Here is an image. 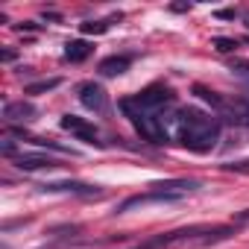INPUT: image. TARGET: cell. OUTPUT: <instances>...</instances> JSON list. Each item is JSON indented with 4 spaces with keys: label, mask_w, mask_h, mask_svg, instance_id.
I'll list each match as a JSON object with an SVG mask.
<instances>
[{
    "label": "cell",
    "mask_w": 249,
    "mask_h": 249,
    "mask_svg": "<svg viewBox=\"0 0 249 249\" xmlns=\"http://www.w3.org/2000/svg\"><path fill=\"white\" fill-rule=\"evenodd\" d=\"M59 123H62V129L73 132L79 141H85V144H94V147H103V141H100V135H97V129H94V123H88L85 117H76V114H65Z\"/></svg>",
    "instance_id": "obj_4"
},
{
    "label": "cell",
    "mask_w": 249,
    "mask_h": 249,
    "mask_svg": "<svg viewBox=\"0 0 249 249\" xmlns=\"http://www.w3.org/2000/svg\"><path fill=\"white\" fill-rule=\"evenodd\" d=\"M246 27H249V15H246Z\"/></svg>",
    "instance_id": "obj_20"
},
{
    "label": "cell",
    "mask_w": 249,
    "mask_h": 249,
    "mask_svg": "<svg viewBox=\"0 0 249 249\" xmlns=\"http://www.w3.org/2000/svg\"><path fill=\"white\" fill-rule=\"evenodd\" d=\"M79 103H82L85 108H91V111H106L108 97H106L103 85H97V82H82V85H79Z\"/></svg>",
    "instance_id": "obj_5"
},
{
    "label": "cell",
    "mask_w": 249,
    "mask_h": 249,
    "mask_svg": "<svg viewBox=\"0 0 249 249\" xmlns=\"http://www.w3.org/2000/svg\"><path fill=\"white\" fill-rule=\"evenodd\" d=\"M106 30H108L106 21H88V24H82V33H88V36H91V33L100 36V33H106Z\"/></svg>",
    "instance_id": "obj_13"
},
{
    "label": "cell",
    "mask_w": 249,
    "mask_h": 249,
    "mask_svg": "<svg viewBox=\"0 0 249 249\" xmlns=\"http://www.w3.org/2000/svg\"><path fill=\"white\" fill-rule=\"evenodd\" d=\"M199 188H202L199 179H170V182H156V185H150V194H141V196L126 199V202L117 208V214L129 211V208H135V205H147V202H176V199H182V196H188V194H194V191H199Z\"/></svg>",
    "instance_id": "obj_3"
},
{
    "label": "cell",
    "mask_w": 249,
    "mask_h": 249,
    "mask_svg": "<svg viewBox=\"0 0 249 249\" xmlns=\"http://www.w3.org/2000/svg\"><path fill=\"white\" fill-rule=\"evenodd\" d=\"M59 82H62L59 76H56V79H44V82H36V85H30V88H27V94H41V91H53V88H56Z\"/></svg>",
    "instance_id": "obj_12"
},
{
    "label": "cell",
    "mask_w": 249,
    "mask_h": 249,
    "mask_svg": "<svg viewBox=\"0 0 249 249\" xmlns=\"http://www.w3.org/2000/svg\"><path fill=\"white\" fill-rule=\"evenodd\" d=\"M91 44L88 41H82V38H76V41H68L65 44V59H71V62H82V59H88L91 56Z\"/></svg>",
    "instance_id": "obj_10"
},
{
    "label": "cell",
    "mask_w": 249,
    "mask_h": 249,
    "mask_svg": "<svg viewBox=\"0 0 249 249\" xmlns=\"http://www.w3.org/2000/svg\"><path fill=\"white\" fill-rule=\"evenodd\" d=\"M176 141L194 153H208L220 138V120L199 108H179L173 114Z\"/></svg>",
    "instance_id": "obj_1"
},
{
    "label": "cell",
    "mask_w": 249,
    "mask_h": 249,
    "mask_svg": "<svg viewBox=\"0 0 249 249\" xmlns=\"http://www.w3.org/2000/svg\"><path fill=\"white\" fill-rule=\"evenodd\" d=\"M41 191L47 194H79V196H100L97 185H82V182H47L41 185Z\"/></svg>",
    "instance_id": "obj_7"
},
{
    "label": "cell",
    "mask_w": 249,
    "mask_h": 249,
    "mask_svg": "<svg viewBox=\"0 0 249 249\" xmlns=\"http://www.w3.org/2000/svg\"><path fill=\"white\" fill-rule=\"evenodd\" d=\"M226 170H234V173H249V159L246 161H229V164H223Z\"/></svg>",
    "instance_id": "obj_15"
},
{
    "label": "cell",
    "mask_w": 249,
    "mask_h": 249,
    "mask_svg": "<svg viewBox=\"0 0 249 249\" xmlns=\"http://www.w3.org/2000/svg\"><path fill=\"white\" fill-rule=\"evenodd\" d=\"M0 150H3V156H12V159H15V144H12L9 138L3 141V147H0Z\"/></svg>",
    "instance_id": "obj_16"
},
{
    "label": "cell",
    "mask_w": 249,
    "mask_h": 249,
    "mask_svg": "<svg viewBox=\"0 0 249 249\" xmlns=\"http://www.w3.org/2000/svg\"><path fill=\"white\" fill-rule=\"evenodd\" d=\"M234 220H237V223H249V208L240 211V214H234Z\"/></svg>",
    "instance_id": "obj_18"
},
{
    "label": "cell",
    "mask_w": 249,
    "mask_h": 249,
    "mask_svg": "<svg viewBox=\"0 0 249 249\" xmlns=\"http://www.w3.org/2000/svg\"><path fill=\"white\" fill-rule=\"evenodd\" d=\"M129 65H132L129 56H108V59L100 62V73L103 76H120V73L129 71Z\"/></svg>",
    "instance_id": "obj_9"
},
{
    "label": "cell",
    "mask_w": 249,
    "mask_h": 249,
    "mask_svg": "<svg viewBox=\"0 0 249 249\" xmlns=\"http://www.w3.org/2000/svg\"><path fill=\"white\" fill-rule=\"evenodd\" d=\"M0 59H3V62H12V59H15V53H12V50H3V56H0Z\"/></svg>",
    "instance_id": "obj_19"
},
{
    "label": "cell",
    "mask_w": 249,
    "mask_h": 249,
    "mask_svg": "<svg viewBox=\"0 0 249 249\" xmlns=\"http://www.w3.org/2000/svg\"><path fill=\"white\" fill-rule=\"evenodd\" d=\"M194 94H199V97H202L205 103H211V106H214L217 111H223V108H226V100H223V97H217L214 91H208V88H202V85H194Z\"/></svg>",
    "instance_id": "obj_11"
},
{
    "label": "cell",
    "mask_w": 249,
    "mask_h": 249,
    "mask_svg": "<svg viewBox=\"0 0 249 249\" xmlns=\"http://www.w3.org/2000/svg\"><path fill=\"white\" fill-rule=\"evenodd\" d=\"M240 71V73H249V62H231V71Z\"/></svg>",
    "instance_id": "obj_17"
},
{
    "label": "cell",
    "mask_w": 249,
    "mask_h": 249,
    "mask_svg": "<svg viewBox=\"0 0 249 249\" xmlns=\"http://www.w3.org/2000/svg\"><path fill=\"white\" fill-rule=\"evenodd\" d=\"M120 108L132 120V126L150 141V144H167L170 141V132H167V123H173V117H167L164 111H153V108H144L135 103V97H126L120 100Z\"/></svg>",
    "instance_id": "obj_2"
},
{
    "label": "cell",
    "mask_w": 249,
    "mask_h": 249,
    "mask_svg": "<svg viewBox=\"0 0 249 249\" xmlns=\"http://www.w3.org/2000/svg\"><path fill=\"white\" fill-rule=\"evenodd\" d=\"M15 167L18 170H50V167H56V161L41 153H21V156H15Z\"/></svg>",
    "instance_id": "obj_8"
},
{
    "label": "cell",
    "mask_w": 249,
    "mask_h": 249,
    "mask_svg": "<svg viewBox=\"0 0 249 249\" xmlns=\"http://www.w3.org/2000/svg\"><path fill=\"white\" fill-rule=\"evenodd\" d=\"M214 47L220 53H231V50H237V41L234 38H214Z\"/></svg>",
    "instance_id": "obj_14"
},
{
    "label": "cell",
    "mask_w": 249,
    "mask_h": 249,
    "mask_svg": "<svg viewBox=\"0 0 249 249\" xmlns=\"http://www.w3.org/2000/svg\"><path fill=\"white\" fill-rule=\"evenodd\" d=\"M38 114V108L30 103V100H12L3 106V120L6 123H27Z\"/></svg>",
    "instance_id": "obj_6"
}]
</instances>
